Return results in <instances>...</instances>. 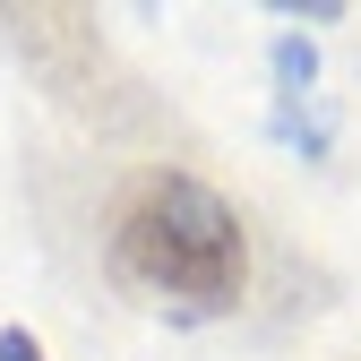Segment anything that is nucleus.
Wrapping results in <instances>:
<instances>
[{
  "mask_svg": "<svg viewBox=\"0 0 361 361\" xmlns=\"http://www.w3.org/2000/svg\"><path fill=\"white\" fill-rule=\"evenodd\" d=\"M112 267L138 293H164L180 310H224L250 284V233H241V215L207 180L155 172L112 215Z\"/></svg>",
  "mask_w": 361,
  "mask_h": 361,
  "instance_id": "nucleus-1",
  "label": "nucleus"
},
{
  "mask_svg": "<svg viewBox=\"0 0 361 361\" xmlns=\"http://www.w3.org/2000/svg\"><path fill=\"white\" fill-rule=\"evenodd\" d=\"M0 361H43V344H35L26 327H9V336H0Z\"/></svg>",
  "mask_w": 361,
  "mask_h": 361,
  "instance_id": "nucleus-2",
  "label": "nucleus"
}]
</instances>
